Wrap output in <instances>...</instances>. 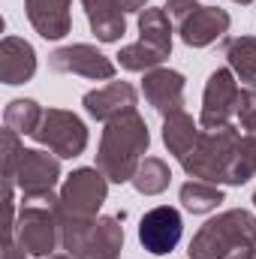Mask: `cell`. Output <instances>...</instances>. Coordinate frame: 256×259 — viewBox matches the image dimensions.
Listing matches in <instances>:
<instances>
[{"label":"cell","mask_w":256,"mask_h":259,"mask_svg":"<svg viewBox=\"0 0 256 259\" xmlns=\"http://www.w3.org/2000/svg\"><path fill=\"white\" fill-rule=\"evenodd\" d=\"M148 145H151V136H148L145 118L136 109L127 115H118L103 130L100 151H97V169L112 184H127L133 181Z\"/></svg>","instance_id":"cell-1"},{"label":"cell","mask_w":256,"mask_h":259,"mask_svg":"<svg viewBox=\"0 0 256 259\" xmlns=\"http://www.w3.org/2000/svg\"><path fill=\"white\" fill-rule=\"evenodd\" d=\"M190 259H253L256 217L244 208L211 217L190 241Z\"/></svg>","instance_id":"cell-2"},{"label":"cell","mask_w":256,"mask_h":259,"mask_svg":"<svg viewBox=\"0 0 256 259\" xmlns=\"http://www.w3.org/2000/svg\"><path fill=\"white\" fill-rule=\"evenodd\" d=\"M106 193H109V178L100 169H75L66 178V184L58 193V202H55L61 235L94 223L97 211L106 202Z\"/></svg>","instance_id":"cell-3"},{"label":"cell","mask_w":256,"mask_h":259,"mask_svg":"<svg viewBox=\"0 0 256 259\" xmlns=\"http://www.w3.org/2000/svg\"><path fill=\"white\" fill-rule=\"evenodd\" d=\"M238 142H241V133L232 124L220 130H202L196 145L190 148V154L181 160V166L196 181L226 184L229 169H232L235 154H238Z\"/></svg>","instance_id":"cell-4"},{"label":"cell","mask_w":256,"mask_h":259,"mask_svg":"<svg viewBox=\"0 0 256 259\" xmlns=\"http://www.w3.org/2000/svg\"><path fill=\"white\" fill-rule=\"evenodd\" d=\"M124 214L97 217L94 223L61 235V244L72 259H118L124 250Z\"/></svg>","instance_id":"cell-5"},{"label":"cell","mask_w":256,"mask_h":259,"mask_svg":"<svg viewBox=\"0 0 256 259\" xmlns=\"http://www.w3.org/2000/svg\"><path fill=\"white\" fill-rule=\"evenodd\" d=\"M58 178H61V163L58 157L39 151V148H24L18 157V169H15V184L21 187L24 202H39V205H55L58 196Z\"/></svg>","instance_id":"cell-6"},{"label":"cell","mask_w":256,"mask_h":259,"mask_svg":"<svg viewBox=\"0 0 256 259\" xmlns=\"http://www.w3.org/2000/svg\"><path fill=\"white\" fill-rule=\"evenodd\" d=\"M33 139L39 145H46L52 154L72 160V157L84 154V148H88V127L78 115H72L66 109H46Z\"/></svg>","instance_id":"cell-7"},{"label":"cell","mask_w":256,"mask_h":259,"mask_svg":"<svg viewBox=\"0 0 256 259\" xmlns=\"http://www.w3.org/2000/svg\"><path fill=\"white\" fill-rule=\"evenodd\" d=\"M238 100H241V88H238V81H235V72H232L229 66L214 69V72L208 75V81H205L199 124L205 130L229 127V121L238 115Z\"/></svg>","instance_id":"cell-8"},{"label":"cell","mask_w":256,"mask_h":259,"mask_svg":"<svg viewBox=\"0 0 256 259\" xmlns=\"http://www.w3.org/2000/svg\"><path fill=\"white\" fill-rule=\"evenodd\" d=\"M61 241V226L55 217V205L24 202L18 214V244L30 256H52Z\"/></svg>","instance_id":"cell-9"},{"label":"cell","mask_w":256,"mask_h":259,"mask_svg":"<svg viewBox=\"0 0 256 259\" xmlns=\"http://www.w3.org/2000/svg\"><path fill=\"white\" fill-rule=\"evenodd\" d=\"M181 235H184V220H181V211L172 205H157L139 220V244L151 256L172 253Z\"/></svg>","instance_id":"cell-10"},{"label":"cell","mask_w":256,"mask_h":259,"mask_svg":"<svg viewBox=\"0 0 256 259\" xmlns=\"http://www.w3.org/2000/svg\"><path fill=\"white\" fill-rule=\"evenodd\" d=\"M49 66L55 72H72V75H84V78H115V64L88 42H75V46H64V49L52 52Z\"/></svg>","instance_id":"cell-11"},{"label":"cell","mask_w":256,"mask_h":259,"mask_svg":"<svg viewBox=\"0 0 256 259\" xmlns=\"http://www.w3.org/2000/svg\"><path fill=\"white\" fill-rule=\"evenodd\" d=\"M142 94H145L148 106H151L154 112H160L163 118L184 112V75H181L178 69H163V66H157V69L145 72Z\"/></svg>","instance_id":"cell-12"},{"label":"cell","mask_w":256,"mask_h":259,"mask_svg":"<svg viewBox=\"0 0 256 259\" xmlns=\"http://www.w3.org/2000/svg\"><path fill=\"white\" fill-rule=\"evenodd\" d=\"M229 24H232V18H229L226 9H220V6H199L178 24V33H181L184 46L205 49V46L217 42L229 30Z\"/></svg>","instance_id":"cell-13"},{"label":"cell","mask_w":256,"mask_h":259,"mask_svg":"<svg viewBox=\"0 0 256 259\" xmlns=\"http://www.w3.org/2000/svg\"><path fill=\"white\" fill-rule=\"evenodd\" d=\"M136 100H139V94H136V88H133L130 81H109L106 88L88 91V94L81 97V106H84V112H88L91 118L109 124L112 118L133 112V109H136Z\"/></svg>","instance_id":"cell-14"},{"label":"cell","mask_w":256,"mask_h":259,"mask_svg":"<svg viewBox=\"0 0 256 259\" xmlns=\"http://www.w3.org/2000/svg\"><path fill=\"white\" fill-rule=\"evenodd\" d=\"M36 72V52L21 36H3L0 42V81L3 84H24Z\"/></svg>","instance_id":"cell-15"},{"label":"cell","mask_w":256,"mask_h":259,"mask_svg":"<svg viewBox=\"0 0 256 259\" xmlns=\"http://www.w3.org/2000/svg\"><path fill=\"white\" fill-rule=\"evenodd\" d=\"M69 3L72 0H24V9L42 39H64L72 27Z\"/></svg>","instance_id":"cell-16"},{"label":"cell","mask_w":256,"mask_h":259,"mask_svg":"<svg viewBox=\"0 0 256 259\" xmlns=\"http://www.w3.org/2000/svg\"><path fill=\"white\" fill-rule=\"evenodd\" d=\"M88 24L100 42H118L127 33V18L121 0H81Z\"/></svg>","instance_id":"cell-17"},{"label":"cell","mask_w":256,"mask_h":259,"mask_svg":"<svg viewBox=\"0 0 256 259\" xmlns=\"http://www.w3.org/2000/svg\"><path fill=\"white\" fill-rule=\"evenodd\" d=\"M139 33H142V46L154 55H160L163 61L172 55V18L169 12L160 6H148L139 12Z\"/></svg>","instance_id":"cell-18"},{"label":"cell","mask_w":256,"mask_h":259,"mask_svg":"<svg viewBox=\"0 0 256 259\" xmlns=\"http://www.w3.org/2000/svg\"><path fill=\"white\" fill-rule=\"evenodd\" d=\"M223 55L235 78H241L247 88H256V36H235L223 42Z\"/></svg>","instance_id":"cell-19"},{"label":"cell","mask_w":256,"mask_h":259,"mask_svg":"<svg viewBox=\"0 0 256 259\" xmlns=\"http://www.w3.org/2000/svg\"><path fill=\"white\" fill-rule=\"evenodd\" d=\"M199 133H202V130L193 124V118L187 115V112H178V115L163 118V142H166L169 154L178 157V163L190 154V148L196 145Z\"/></svg>","instance_id":"cell-20"},{"label":"cell","mask_w":256,"mask_h":259,"mask_svg":"<svg viewBox=\"0 0 256 259\" xmlns=\"http://www.w3.org/2000/svg\"><path fill=\"white\" fill-rule=\"evenodd\" d=\"M169 181H172V172H169V166H166L160 157H145V160L139 163L136 175H133V187L142 196L163 193V190L169 187Z\"/></svg>","instance_id":"cell-21"},{"label":"cell","mask_w":256,"mask_h":259,"mask_svg":"<svg viewBox=\"0 0 256 259\" xmlns=\"http://www.w3.org/2000/svg\"><path fill=\"white\" fill-rule=\"evenodd\" d=\"M178 196L190 214H208L223 202V190L217 184H208V181H187Z\"/></svg>","instance_id":"cell-22"},{"label":"cell","mask_w":256,"mask_h":259,"mask_svg":"<svg viewBox=\"0 0 256 259\" xmlns=\"http://www.w3.org/2000/svg\"><path fill=\"white\" fill-rule=\"evenodd\" d=\"M39 121H42V109L33 100H12L3 112V124L15 130L18 136H33Z\"/></svg>","instance_id":"cell-23"},{"label":"cell","mask_w":256,"mask_h":259,"mask_svg":"<svg viewBox=\"0 0 256 259\" xmlns=\"http://www.w3.org/2000/svg\"><path fill=\"white\" fill-rule=\"evenodd\" d=\"M253 175H256V133H247V136H241V142H238V154H235V163H232V169H229L226 184L241 187V184H247Z\"/></svg>","instance_id":"cell-24"},{"label":"cell","mask_w":256,"mask_h":259,"mask_svg":"<svg viewBox=\"0 0 256 259\" xmlns=\"http://www.w3.org/2000/svg\"><path fill=\"white\" fill-rule=\"evenodd\" d=\"M238 124L247 133H256V88H244L238 100Z\"/></svg>","instance_id":"cell-25"},{"label":"cell","mask_w":256,"mask_h":259,"mask_svg":"<svg viewBox=\"0 0 256 259\" xmlns=\"http://www.w3.org/2000/svg\"><path fill=\"white\" fill-rule=\"evenodd\" d=\"M163 9L169 12V18H172L175 24H181L193 9H199V3H196V0H166V6H163Z\"/></svg>","instance_id":"cell-26"},{"label":"cell","mask_w":256,"mask_h":259,"mask_svg":"<svg viewBox=\"0 0 256 259\" xmlns=\"http://www.w3.org/2000/svg\"><path fill=\"white\" fill-rule=\"evenodd\" d=\"M3 259H27V253L21 250V244H15L12 238H6V244H3Z\"/></svg>","instance_id":"cell-27"},{"label":"cell","mask_w":256,"mask_h":259,"mask_svg":"<svg viewBox=\"0 0 256 259\" xmlns=\"http://www.w3.org/2000/svg\"><path fill=\"white\" fill-rule=\"evenodd\" d=\"M121 6H124V12H142V9H148V0H121Z\"/></svg>","instance_id":"cell-28"},{"label":"cell","mask_w":256,"mask_h":259,"mask_svg":"<svg viewBox=\"0 0 256 259\" xmlns=\"http://www.w3.org/2000/svg\"><path fill=\"white\" fill-rule=\"evenodd\" d=\"M49 259H72V256H69V253H52Z\"/></svg>","instance_id":"cell-29"},{"label":"cell","mask_w":256,"mask_h":259,"mask_svg":"<svg viewBox=\"0 0 256 259\" xmlns=\"http://www.w3.org/2000/svg\"><path fill=\"white\" fill-rule=\"evenodd\" d=\"M235 3H241V6H247V3H253V0H235Z\"/></svg>","instance_id":"cell-30"},{"label":"cell","mask_w":256,"mask_h":259,"mask_svg":"<svg viewBox=\"0 0 256 259\" xmlns=\"http://www.w3.org/2000/svg\"><path fill=\"white\" fill-rule=\"evenodd\" d=\"M253 205H256V193H253Z\"/></svg>","instance_id":"cell-31"},{"label":"cell","mask_w":256,"mask_h":259,"mask_svg":"<svg viewBox=\"0 0 256 259\" xmlns=\"http://www.w3.org/2000/svg\"><path fill=\"white\" fill-rule=\"evenodd\" d=\"M253 259H256V256H253Z\"/></svg>","instance_id":"cell-32"}]
</instances>
